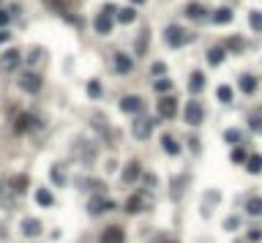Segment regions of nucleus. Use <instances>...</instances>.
Segmentation results:
<instances>
[{"label":"nucleus","mask_w":262,"mask_h":243,"mask_svg":"<svg viewBox=\"0 0 262 243\" xmlns=\"http://www.w3.org/2000/svg\"><path fill=\"white\" fill-rule=\"evenodd\" d=\"M156 109H158V118L172 120L175 115H178V96H161L158 104H156Z\"/></svg>","instance_id":"nucleus-1"},{"label":"nucleus","mask_w":262,"mask_h":243,"mask_svg":"<svg viewBox=\"0 0 262 243\" xmlns=\"http://www.w3.org/2000/svg\"><path fill=\"white\" fill-rule=\"evenodd\" d=\"M164 41H167L169 47H183V44L188 41V33L183 28H178V25H169V28L164 30Z\"/></svg>","instance_id":"nucleus-2"},{"label":"nucleus","mask_w":262,"mask_h":243,"mask_svg":"<svg viewBox=\"0 0 262 243\" xmlns=\"http://www.w3.org/2000/svg\"><path fill=\"white\" fill-rule=\"evenodd\" d=\"M131 134H134L137 139H148V137L153 134V118H145V115L134 118V123H131Z\"/></svg>","instance_id":"nucleus-3"},{"label":"nucleus","mask_w":262,"mask_h":243,"mask_svg":"<svg viewBox=\"0 0 262 243\" xmlns=\"http://www.w3.org/2000/svg\"><path fill=\"white\" fill-rule=\"evenodd\" d=\"M19 63H22V52H19V49H8V52L0 55V69H3V71H8V74L17 71Z\"/></svg>","instance_id":"nucleus-4"},{"label":"nucleus","mask_w":262,"mask_h":243,"mask_svg":"<svg viewBox=\"0 0 262 243\" xmlns=\"http://www.w3.org/2000/svg\"><path fill=\"white\" fill-rule=\"evenodd\" d=\"M19 88L28 90V93H38V90H41V74L22 71V74H19Z\"/></svg>","instance_id":"nucleus-5"},{"label":"nucleus","mask_w":262,"mask_h":243,"mask_svg":"<svg viewBox=\"0 0 262 243\" xmlns=\"http://www.w3.org/2000/svg\"><path fill=\"white\" fill-rule=\"evenodd\" d=\"M202 118H205L202 104H197V101H188V104H186V123H188V126H199V123H202Z\"/></svg>","instance_id":"nucleus-6"},{"label":"nucleus","mask_w":262,"mask_h":243,"mask_svg":"<svg viewBox=\"0 0 262 243\" xmlns=\"http://www.w3.org/2000/svg\"><path fill=\"white\" fill-rule=\"evenodd\" d=\"M142 107H145V104H142L140 96H126V99L120 101V109H123V112H128V115H140Z\"/></svg>","instance_id":"nucleus-7"},{"label":"nucleus","mask_w":262,"mask_h":243,"mask_svg":"<svg viewBox=\"0 0 262 243\" xmlns=\"http://www.w3.org/2000/svg\"><path fill=\"white\" fill-rule=\"evenodd\" d=\"M142 175V167H140V161L137 159H131L126 164V170H123V183H134L137 178Z\"/></svg>","instance_id":"nucleus-8"},{"label":"nucleus","mask_w":262,"mask_h":243,"mask_svg":"<svg viewBox=\"0 0 262 243\" xmlns=\"http://www.w3.org/2000/svg\"><path fill=\"white\" fill-rule=\"evenodd\" d=\"M110 30H112V14H110V11H101L99 17H96V33L107 36Z\"/></svg>","instance_id":"nucleus-9"},{"label":"nucleus","mask_w":262,"mask_h":243,"mask_svg":"<svg viewBox=\"0 0 262 243\" xmlns=\"http://www.w3.org/2000/svg\"><path fill=\"white\" fill-rule=\"evenodd\" d=\"M76 153H79L82 164H90L96 159V145H85V142H76Z\"/></svg>","instance_id":"nucleus-10"},{"label":"nucleus","mask_w":262,"mask_h":243,"mask_svg":"<svg viewBox=\"0 0 262 243\" xmlns=\"http://www.w3.org/2000/svg\"><path fill=\"white\" fill-rule=\"evenodd\" d=\"M123 238H126V235H123L120 227H107L104 235H101V241H104V243H120Z\"/></svg>","instance_id":"nucleus-11"},{"label":"nucleus","mask_w":262,"mask_h":243,"mask_svg":"<svg viewBox=\"0 0 262 243\" xmlns=\"http://www.w3.org/2000/svg\"><path fill=\"white\" fill-rule=\"evenodd\" d=\"M145 197H128V202H126V210L128 213H142L145 210Z\"/></svg>","instance_id":"nucleus-12"},{"label":"nucleus","mask_w":262,"mask_h":243,"mask_svg":"<svg viewBox=\"0 0 262 243\" xmlns=\"http://www.w3.org/2000/svg\"><path fill=\"white\" fill-rule=\"evenodd\" d=\"M22 232H25V235H30V238L41 235V221L38 219H25L22 221Z\"/></svg>","instance_id":"nucleus-13"},{"label":"nucleus","mask_w":262,"mask_h":243,"mask_svg":"<svg viewBox=\"0 0 262 243\" xmlns=\"http://www.w3.org/2000/svg\"><path fill=\"white\" fill-rule=\"evenodd\" d=\"M107 208H112V202H110V200H101V197H93V200H90V205H87V210H90L93 216H99L101 210H107Z\"/></svg>","instance_id":"nucleus-14"},{"label":"nucleus","mask_w":262,"mask_h":243,"mask_svg":"<svg viewBox=\"0 0 262 243\" xmlns=\"http://www.w3.org/2000/svg\"><path fill=\"white\" fill-rule=\"evenodd\" d=\"M224 55H227V47H210L208 49V63L210 66H219L224 60Z\"/></svg>","instance_id":"nucleus-15"},{"label":"nucleus","mask_w":262,"mask_h":243,"mask_svg":"<svg viewBox=\"0 0 262 243\" xmlns=\"http://www.w3.org/2000/svg\"><path fill=\"white\" fill-rule=\"evenodd\" d=\"M186 17H191V19H205V17H208V11H205L202 3H188V6H186Z\"/></svg>","instance_id":"nucleus-16"},{"label":"nucleus","mask_w":262,"mask_h":243,"mask_svg":"<svg viewBox=\"0 0 262 243\" xmlns=\"http://www.w3.org/2000/svg\"><path fill=\"white\" fill-rule=\"evenodd\" d=\"M246 170H249L251 175H260V172H262V156L260 153L249 156V159H246Z\"/></svg>","instance_id":"nucleus-17"},{"label":"nucleus","mask_w":262,"mask_h":243,"mask_svg":"<svg viewBox=\"0 0 262 243\" xmlns=\"http://www.w3.org/2000/svg\"><path fill=\"white\" fill-rule=\"evenodd\" d=\"M47 3L55 8V11H60V14H69L71 8H74V3H76V0H47Z\"/></svg>","instance_id":"nucleus-18"},{"label":"nucleus","mask_w":262,"mask_h":243,"mask_svg":"<svg viewBox=\"0 0 262 243\" xmlns=\"http://www.w3.org/2000/svg\"><path fill=\"white\" fill-rule=\"evenodd\" d=\"M115 66H117V74H128V71H131V60H128L123 52L115 55Z\"/></svg>","instance_id":"nucleus-19"},{"label":"nucleus","mask_w":262,"mask_h":243,"mask_svg":"<svg viewBox=\"0 0 262 243\" xmlns=\"http://www.w3.org/2000/svg\"><path fill=\"white\" fill-rule=\"evenodd\" d=\"M30 126H33V115H19L17 123H14V131L17 134H22V131H28Z\"/></svg>","instance_id":"nucleus-20"},{"label":"nucleus","mask_w":262,"mask_h":243,"mask_svg":"<svg viewBox=\"0 0 262 243\" xmlns=\"http://www.w3.org/2000/svg\"><path fill=\"white\" fill-rule=\"evenodd\" d=\"M246 213L249 216H262V197H251L249 205H246Z\"/></svg>","instance_id":"nucleus-21"},{"label":"nucleus","mask_w":262,"mask_h":243,"mask_svg":"<svg viewBox=\"0 0 262 243\" xmlns=\"http://www.w3.org/2000/svg\"><path fill=\"white\" fill-rule=\"evenodd\" d=\"M205 88V74H191V79H188V90H191V93H199V90Z\"/></svg>","instance_id":"nucleus-22"},{"label":"nucleus","mask_w":262,"mask_h":243,"mask_svg":"<svg viewBox=\"0 0 262 243\" xmlns=\"http://www.w3.org/2000/svg\"><path fill=\"white\" fill-rule=\"evenodd\" d=\"M161 148L167 150L169 156H178V153H181V145L175 142L172 137H161Z\"/></svg>","instance_id":"nucleus-23"},{"label":"nucleus","mask_w":262,"mask_h":243,"mask_svg":"<svg viewBox=\"0 0 262 243\" xmlns=\"http://www.w3.org/2000/svg\"><path fill=\"white\" fill-rule=\"evenodd\" d=\"M213 22H219V25L232 22V11H229V8H219V11H213Z\"/></svg>","instance_id":"nucleus-24"},{"label":"nucleus","mask_w":262,"mask_h":243,"mask_svg":"<svg viewBox=\"0 0 262 243\" xmlns=\"http://www.w3.org/2000/svg\"><path fill=\"white\" fill-rule=\"evenodd\" d=\"M249 126H251V131H262V109H254L249 115Z\"/></svg>","instance_id":"nucleus-25"},{"label":"nucleus","mask_w":262,"mask_h":243,"mask_svg":"<svg viewBox=\"0 0 262 243\" xmlns=\"http://www.w3.org/2000/svg\"><path fill=\"white\" fill-rule=\"evenodd\" d=\"M240 90H243V93H254V90H257V79L249 77V74L240 77Z\"/></svg>","instance_id":"nucleus-26"},{"label":"nucleus","mask_w":262,"mask_h":243,"mask_svg":"<svg viewBox=\"0 0 262 243\" xmlns=\"http://www.w3.org/2000/svg\"><path fill=\"white\" fill-rule=\"evenodd\" d=\"M227 49H232V52H243V49H246V41H243V38H238V36H232V38H227Z\"/></svg>","instance_id":"nucleus-27"},{"label":"nucleus","mask_w":262,"mask_h":243,"mask_svg":"<svg viewBox=\"0 0 262 243\" xmlns=\"http://www.w3.org/2000/svg\"><path fill=\"white\" fill-rule=\"evenodd\" d=\"M216 96H219L222 104H229V101H232V88H229V85H222V88L216 90Z\"/></svg>","instance_id":"nucleus-28"},{"label":"nucleus","mask_w":262,"mask_h":243,"mask_svg":"<svg viewBox=\"0 0 262 243\" xmlns=\"http://www.w3.org/2000/svg\"><path fill=\"white\" fill-rule=\"evenodd\" d=\"M117 19H120V22H134V19H137V11H134V8H120V11H117Z\"/></svg>","instance_id":"nucleus-29"},{"label":"nucleus","mask_w":262,"mask_h":243,"mask_svg":"<svg viewBox=\"0 0 262 243\" xmlns=\"http://www.w3.org/2000/svg\"><path fill=\"white\" fill-rule=\"evenodd\" d=\"M249 22H251V28H254V33H262V14L260 11H251Z\"/></svg>","instance_id":"nucleus-30"},{"label":"nucleus","mask_w":262,"mask_h":243,"mask_svg":"<svg viewBox=\"0 0 262 243\" xmlns=\"http://www.w3.org/2000/svg\"><path fill=\"white\" fill-rule=\"evenodd\" d=\"M224 139H227V142H240V139H243V134H240V129H227L224 131Z\"/></svg>","instance_id":"nucleus-31"},{"label":"nucleus","mask_w":262,"mask_h":243,"mask_svg":"<svg viewBox=\"0 0 262 243\" xmlns=\"http://www.w3.org/2000/svg\"><path fill=\"white\" fill-rule=\"evenodd\" d=\"M52 178H55V183L58 186H66V172H63V167H52Z\"/></svg>","instance_id":"nucleus-32"},{"label":"nucleus","mask_w":262,"mask_h":243,"mask_svg":"<svg viewBox=\"0 0 262 243\" xmlns=\"http://www.w3.org/2000/svg\"><path fill=\"white\" fill-rule=\"evenodd\" d=\"M246 159H249V153H246L243 148H235L232 150V164H246Z\"/></svg>","instance_id":"nucleus-33"},{"label":"nucleus","mask_w":262,"mask_h":243,"mask_svg":"<svg viewBox=\"0 0 262 243\" xmlns=\"http://www.w3.org/2000/svg\"><path fill=\"white\" fill-rule=\"evenodd\" d=\"M145 49H148V30H142L140 41H137V55H145Z\"/></svg>","instance_id":"nucleus-34"},{"label":"nucleus","mask_w":262,"mask_h":243,"mask_svg":"<svg viewBox=\"0 0 262 243\" xmlns=\"http://www.w3.org/2000/svg\"><path fill=\"white\" fill-rule=\"evenodd\" d=\"M36 200H38V202H41V205H52V194H49V191H47V189H41V191H38V194H36Z\"/></svg>","instance_id":"nucleus-35"},{"label":"nucleus","mask_w":262,"mask_h":243,"mask_svg":"<svg viewBox=\"0 0 262 243\" xmlns=\"http://www.w3.org/2000/svg\"><path fill=\"white\" fill-rule=\"evenodd\" d=\"M25 189H28V178H25V175L14 178V191H25Z\"/></svg>","instance_id":"nucleus-36"},{"label":"nucleus","mask_w":262,"mask_h":243,"mask_svg":"<svg viewBox=\"0 0 262 243\" xmlns=\"http://www.w3.org/2000/svg\"><path fill=\"white\" fill-rule=\"evenodd\" d=\"M156 90H161V93H169V90H172V82H169V79H158V82H156Z\"/></svg>","instance_id":"nucleus-37"},{"label":"nucleus","mask_w":262,"mask_h":243,"mask_svg":"<svg viewBox=\"0 0 262 243\" xmlns=\"http://www.w3.org/2000/svg\"><path fill=\"white\" fill-rule=\"evenodd\" d=\"M87 93H90V96H93V99H96V96L101 93V85H99V82H96V79H93V82L87 85Z\"/></svg>","instance_id":"nucleus-38"},{"label":"nucleus","mask_w":262,"mask_h":243,"mask_svg":"<svg viewBox=\"0 0 262 243\" xmlns=\"http://www.w3.org/2000/svg\"><path fill=\"white\" fill-rule=\"evenodd\" d=\"M164 71H167V66H164V63H156V66H153V74H164Z\"/></svg>","instance_id":"nucleus-39"},{"label":"nucleus","mask_w":262,"mask_h":243,"mask_svg":"<svg viewBox=\"0 0 262 243\" xmlns=\"http://www.w3.org/2000/svg\"><path fill=\"white\" fill-rule=\"evenodd\" d=\"M249 238H251V241H260V238H262V230H251Z\"/></svg>","instance_id":"nucleus-40"},{"label":"nucleus","mask_w":262,"mask_h":243,"mask_svg":"<svg viewBox=\"0 0 262 243\" xmlns=\"http://www.w3.org/2000/svg\"><path fill=\"white\" fill-rule=\"evenodd\" d=\"M6 22H8V14H6V11H0V28H3Z\"/></svg>","instance_id":"nucleus-41"},{"label":"nucleus","mask_w":262,"mask_h":243,"mask_svg":"<svg viewBox=\"0 0 262 243\" xmlns=\"http://www.w3.org/2000/svg\"><path fill=\"white\" fill-rule=\"evenodd\" d=\"M0 41H8V33H6V30H3V33H0Z\"/></svg>","instance_id":"nucleus-42"},{"label":"nucleus","mask_w":262,"mask_h":243,"mask_svg":"<svg viewBox=\"0 0 262 243\" xmlns=\"http://www.w3.org/2000/svg\"><path fill=\"white\" fill-rule=\"evenodd\" d=\"M131 3H145V0H131Z\"/></svg>","instance_id":"nucleus-43"}]
</instances>
